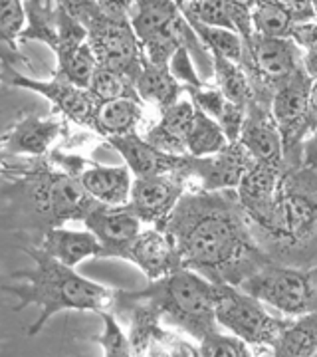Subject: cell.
<instances>
[{
	"instance_id": "9c48e42d",
	"label": "cell",
	"mask_w": 317,
	"mask_h": 357,
	"mask_svg": "<svg viewBox=\"0 0 317 357\" xmlns=\"http://www.w3.org/2000/svg\"><path fill=\"white\" fill-rule=\"evenodd\" d=\"M32 191L38 208L50 218L54 227L68 218L84 220L89 211L100 204L74 175L60 171L40 173L38 178L32 183Z\"/></svg>"
},
{
	"instance_id": "30bf717a",
	"label": "cell",
	"mask_w": 317,
	"mask_h": 357,
	"mask_svg": "<svg viewBox=\"0 0 317 357\" xmlns=\"http://www.w3.org/2000/svg\"><path fill=\"white\" fill-rule=\"evenodd\" d=\"M189 171H175L153 177H135L129 206L147 225L165 227L185 195Z\"/></svg>"
},
{
	"instance_id": "8992f818",
	"label": "cell",
	"mask_w": 317,
	"mask_h": 357,
	"mask_svg": "<svg viewBox=\"0 0 317 357\" xmlns=\"http://www.w3.org/2000/svg\"><path fill=\"white\" fill-rule=\"evenodd\" d=\"M2 76H4V82L10 86L32 89L40 96H44L46 100L54 103V107L60 114L65 115L68 119H72L77 126L100 131V121H98L100 102L91 96L88 88H82V86H77V84L58 76V74H54V77L48 82L32 79V77L18 74L13 64H8V62H4V66H2Z\"/></svg>"
},
{
	"instance_id": "ffe728a7",
	"label": "cell",
	"mask_w": 317,
	"mask_h": 357,
	"mask_svg": "<svg viewBox=\"0 0 317 357\" xmlns=\"http://www.w3.org/2000/svg\"><path fill=\"white\" fill-rule=\"evenodd\" d=\"M194 103L192 100H178L165 112H161V121L147 131L145 139L153 143L157 149L173 155H189L185 137L189 133L194 119Z\"/></svg>"
},
{
	"instance_id": "44dd1931",
	"label": "cell",
	"mask_w": 317,
	"mask_h": 357,
	"mask_svg": "<svg viewBox=\"0 0 317 357\" xmlns=\"http://www.w3.org/2000/svg\"><path fill=\"white\" fill-rule=\"evenodd\" d=\"M185 93H189L192 103L208 114L212 119L220 123L222 131L226 133L230 141L240 139L244 119H246V107L229 100L216 86H185Z\"/></svg>"
},
{
	"instance_id": "d590c367",
	"label": "cell",
	"mask_w": 317,
	"mask_h": 357,
	"mask_svg": "<svg viewBox=\"0 0 317 357\" xmlns=\"http://www.w3.org/2000/svg\"><path fill=\"white\" fill-rule=\"evenodd\" d=\"M248 342L234 333H222V330L206 335L199 342V354L206 357H250Z\"/></svg>"
},
{
	"instance_id": "e0dca14e",
	"label": "cell",
	"mask_w": 317,
	"mask_h": 357,
	"mask_svg": "<svg viewBox=\"0 0 317 357\" xmlns=\"http://www.w3.org/2000/svg\"><path fill=\"white\" fill-rule=\"evenodd\" d=\"M84 225L102 243V256H114V258L143 230L141 229L143 220L129 206V203L119 206L95 204L84 218Z\"/></svg>"
},
{
	"instance_id": "cb8c5ba5",
	"label": "cell",
	"mask_w": 317,
	"mask_h": 357,
	"mask_svg": "<svg viewBox=\"0 0 317 357\" xmlns=\"http://www.w3.org/2000/svg\"><path fill=\"white\" fill-rule=\"evenodd\" d=\"M137 93L143 102H149L159 107V112H165L173 103L180 100V93H185V84H180L173 76L169 66L153 64L151 60H143L139 79H137Z\"/></svg>"
},
{
	"instance_id": "d6986e66",
	"label": "cell",
	"mask_w": 317,
	"mask_h": 357,
	"mask_svg": "<svg viewBox=\"0 0 317 357\" xmlns=\"http://www.w3.org/2000/svg\"><path fill=\"white\" fill-rule=\"evenodd\" d=\"M63 123L54 117L42 115H24L13 128L6 129L2 137L4 153L32 155L42 157L50 145L60 137Z\"/></svg>"
},
{
	"instance_id": "74e56055",
	"label": "cell",
	"mask_w": 317,
	"mask_h": 357,
	"mask_svg": "<svg viewBox=\"0 0 317 357\" xmlns=\"http://www.w3.org/2000/svg\"><path fill=\"white\" fill-rule=\"evenodd\" d=\"M292 40L305 50L304 70L311 79H317V22H295L292 30Z\"/></svg>"
},
{
	"instance_id": "bcb514c9",
	"label": "cell",
	"mask_w": 317,
	"mask_h": 357,
	"mask_svg": "<svg viewBox=\"0 0 317 357\" xmlns=\"http://www.w3.org/2000/svg\"><path fill=\"white\" fill-rule=\"evenodd\" d=\"M314 8H316V16H317V0H314Z\"/></svg>"
},
{
	"instance_id": "7bdbcfd3",
	"label": "cell",
	"mask_w": 317,
	"mask_h": 357,
	"mask_svg": "<svg viewBox=\"0 0 317 357\" xmlns=\"http://www.w3.org/2000/svg\"><path fill=\"white\" fill-rule=\"evenodd\" d=\"M304 159H305V165L311 167V169H317V128L314 129L311 139L305 143Z\"/></svg>"
},
{
	"instance_id": "6da1fadb",
	"label": "cell",
	"mask_w": 317,
	"mask_h": 357,
	"mask_svg": "<svg viewBox=\"0 0 317 357\" xmlns=\"http://www.w3.org/2000/svg\"><path fill=\"white\" fill-rule=\"evenodd\" d=\"M240 203L222 197L180 199L163 229L173 236L185 268L215 274L244 256L248 232L242 222Z\"/></svg>"
},
{
	"instance_id": "7dc6e473",
	"label": "cell",
	"mask_w": 317,
	"mask_h": 357,
	"mask_svg": "<svg viewBox=\"0 0 317 357\" xmlns=\"http://www.w3.org/2000/svg\"><path fill=\"white\" fill-rule=\"evenodd\" d=\"M180 2H187V0H178V4H180Z\"/></svg>"
},
{
	"instance_id": "c3c4849f",
	"label": "cell",
	"mask_w": 317,
	"mask_h": 357,
	"mask_svg": "<svg viewBox=\"0 0 317 357\" xmlns=\"http://www.w3.org/2000/svg\"><path fill=\"white\" fill-rule=\"evenodd\" d=\"M177 2H178V0H177Z\"/></svg>"
},
{
	"instance_id": "603a6c76",
	"label": "cell",
	"mask_w": 317,
	"mask_h": 357,
	"mask_svg": "<svg viewBox=\"0 0 317 357\" xmlns=\"http://www.w3.org/2000/svg\"><path fill=\"white\" fill-rule=\"evenodd\" d=\"M183 18L177 0H137L129 13V22L141 44L177 26Z\"/></svg>"
},
{
	"instance_id": "8d00e7d4",
	"label": "cell",
	"mask_w": 317,
	"mask_h": 357,
	"mask_svg": "<svg viewBox=\"0 0 317 357\" xmlns=\"http://www.w3.org/2000/svg\"><path fill=\"white\" fill-rule=\"evenodd\" d=\"M103 319V332L93 337L95 344L103 347V356L105 357H129L131 356V342L127 337L121 326L117 324L114 314H109L107 310L98 312Z\"/></svg>"
},
{
	"instance_id": "52a82bcc",
	"label": "cell",
	"mask_w": 317,
	"mask_h": 357,
	"mask_svg": "<svg viewBox=\"0 0 317 357\" xmlns=\"http://www.w3.org/2000/svg\"><path fill=\"white\" fill-rule=\"evenodd\" d=\"M242 290L292 316H302L316 307L311 276L300 270L266 268L242 282Z\"/></svg>"
},
{
	"instance_id": "b9f144b4",
	"label": "cell",
	"mask_w": 317,
	"mask_h": 357,
	"mask_svg": "<svg viewBox=\"0 0 317 357\" xmlns=\"http://www.w3.org/2000/svg\"><path fill=\"white\" fill-rule=\"evenodd\" d=\"M102 10L107 16H114V18H129L131 8L135 6L137 0H98Z\"/></svg>"
},
{
	"instance_id": "1f68e13d",
	"label": "cell",
	"mask_w": 317,
	"mask_h": 357,
	"mask_svg": "<svg viewBox=\"0 0 317 357\" xmlns=\"http://www.w3.org/2000/svg\"><path fill=\"white\" fill-rule=\"evenodd\" d=\"M178 6L187 20L236 32L232 24V0H187Z\"/></svg>"
},
{
	"instance_id": "8fae6325",
	"label": "cell",
	"mask_w": 317,
	"mask_h": 357,
	"mask_svg": "<svg viewBox=\"0 0 317 357\" xmlns=\"http://www.w3.org/2000/svg\"><path fill=\"white\" fill-rule=\"evenodd\" d=\"M115 258H123L139 266L149 280H159L167 274L183 268V260L173 236L161 227L141 230L127 243Z\"/></svg>"
},
{
	"instance_id": "83f0119b",
	"label": "cell",
	"mask_w": 317,
	"mask_h": 357,
	"mask_svg": "<svg viewBox=\"0 0 317 357\" xmlns=\"http://www.w3.org/2000/svg\"><path fill=\"white\" fill-rule=\"evenodd\" d=\"M215 62V86L229 100L238 103L242 107H248L250 103L256 102V89L248 72L244 70L240 62H234L226 56L220 54H210Z\"/></svg>"
},
{
	"instance_id": "277c9868",
	"label": "cell",
	"mask_w": 317,
	"mask_h": 357,
	"mask_svg": "<svg viewBox=\"0 0 317 357\" xmlns=\"http://www.w3.org/2000/svg\"><path fill=\"white\" fill-rule=\"evenodd\" d=\"M216 319L230 333L242 337L250 345L272 347L279 332L288 321L272 318L252 294L234 290L232 286L220 282V296L216 304Z\"/></svg>"
},
{
	"instance_id": "7402d4cb",
	"label": "cell",
	"mask_w": 317,
	"mask_h": 357,
	"mask_svg": "<svg viewBox=\"0 0 317 357\" xmlns=\"http://www.w3.org/2000/svg\"><path fill=\"white\" fill-rule=\"evenodd\" d=\"M40 248L68 266H77L82 260H86L89 256H102L103 252L102 243L95 238L93 232L89 230L76 232V230H65L60 227L48 229Z\"/></svg>"
},
{
	"instance_id": "836d02e7",
	"label": "cell",
	"mask_w": 317,
	"mask_h": 357,
	"mask_svg": "<svg viewBox=\"0 0 317 357\" xmlns=\"http://www.w3.org/2000/svg\"><path fill=\"white\" fill-rule=\"evenodd\" d=\"M254 32L268 38H292V16L270 0H262L252 10Z\"/></svg>"
},
{
	"instance_id": "2e32d148",
	"label": "cell",
	"mask_w": 317,
	"mask_h": 357,
	"mask_svg": "<svg viewBox=\"0 0 317 357\" xmlns=\"http://www.w3.org/2000/svg\"><path fill=\"white\" fill-rule=\"evenodd\" d=\"M109 145L123 157L133 177H153L175 171H189L190 155H173L157 149L153 143L135 133L109 137Z\"/></svg>"
},
{
	"instance_id": "f35d334b",
	"label": "cell",
	"mask_w": 317,
	"mask_h": 357,
	"mask_svg": "<svg viewBox=\"0 0 317 357\" xmlns=\"http://www.w3.org/2000/svg\"><path fill=\"white\" fill-rule=\"evenodd\" d=\"M187 44L189 42H185L177 52H175V56L171 58V72H173V76L177 77L180 84H185V86H201L204 84L201 77L196 76V72H194V68L190 64V56H189V48H187Z\"/></svg>"
},
{
	"instance_id": "ab89813d",
	"label": "cell",
	"mask_w": 317,
	"mask_h": 357,
	"mask_svg": "<svg viewBox=\"0 0 317 357\" xmlns=\"http://www.w3.org/2000/svg\"><path fill=\"white\" fill-rule=\"evenodd\" d=\"M76 20L89 28L103 14L98 0H58Z\"/></svg>"
},
{
	"instance_id": "9a60e30c",
	"label": "cell",
	"mask_w": 317,
	"mask_h": 357,
	"mask_svg": "<svg viewBox=\"0 0 317 357\" xmlns=\"http://www.w3.org/2000/svg\"><path fill=\"white\" fill-rule=\"evenodd\" d=\"M279 169L254 161L248 173L238 185V203L246 217H250L260 227L276 232V187Z\"/></svg>"
},
{
	"instance_id": "4dcf8cb0",
	"label": "cell",
	"mask_w": 317,
	"mask_h": 357,
	"mask_svg": "<svg viewBox=\"0 0 317 357\" xmlns=\"http://www.w3.org/2000/svg\"><path fill=\"white\" fill-rule=\"evenodd\" d=\"M187 22L192 28L194 36L203 42L210 54H220V56H226V58L234 60V62H242L246 44H244V40H242L238 32H232V30H226V28L203 24V22H196V20H187Z\"/></svg>"
},
{
	"instance_id": "f1b7e54d",
	"label": "cell",
	"mask_w": 317,
	"mask_h": 357,
	"mask_svg": "<svg viewBox=\"0 0 317 357\" xmlns=\"http://www.w3.org/2000/svg\"><path fill=\"white\" fill-rule=\"evenodd\" d=\"M229 143L230 139L226 137V133L222 131L220 123L208 114H204L203 109L196 107L192 126H190L189 133L185 137V145H187L189 155H192V157L215 155L218 151H222Z\"/></svg>"
},
{
	"instance_id": "ac0fdd59",
	"label": "cell",
	"mask_w": 317,
	"mask_h": 357,
	"mask_svg": "<svg viewBox=\"0 0 317 357\" xmlns=\"http://www.w3.org/2000/svg\"><path fill=\"white\" fill-rule=\"evenodd\" d=\"M250 151L254 161L281 169L284 165V139L272 112L252 102L246 107V119L238 139Z\"/></svg>"
},
{
	"instance_id": "60d3db41",
	"label": "cell",
	"mask_w": 317,
	"mask_h": 357,
	"mask_svg": "<svg viewBox=\"0 0 317 357\" xmlns=\"http://www.w3.org/2000/svg\"><path fill=\"white\" fill-rule=\"evenodd\" d=\"M281 10L292 16L293 22H309L316 18V8H314V0H270Z\"/></svg>"
},
{
	"instance_id": "4fadbf2b",
	"label": "cell",
	"mask_w": 317,
	"mask_h": 357,
	"mask_svg": "<svg viewBox=\"0 0 317 357\" xmlns=\"http://www.w3.org/2000/svg\"><path fill=\"white\" fill-rule=\"evenodd\" d=\"M60 161L68 169V173L74 175L98 203L109 204V206L129 203L135 177L127 165L105 167L88 163L86 169H82L84 165L82 157H63Z\"/></svg>"
},
{
	"instance_id": "e575fe53",
	"label": "cell",
	"mask_w": 317,
	"mask_h": 357,
	"mask_svg": "<svg viewBox=\"0 0 317 357\" xmlns=\"http://www.w3.org/2000/svg\"><path fill=\"white\" fill-rule=\"evenodd\" d=\"M98 70V58L91 50L89 42L82 44L76 50L68 52L63 56H58V76L65 77L70 82H74L82 88H88L93 72Z\"/></svg>"
},
{
	"instance_id": "5b68a950",
	"label": "cell",
	"mask_w": 317,
	"mask_h": 357,
	"mask_svg": "<svg viewBox=\"0 0 317 357\" xmlns=\"http://www.w3.org/2000/svg\"><path fill=\"white\" fill-rule=\"evenodd\" d=\"M88 32V42L98 58V66L111 68L133 79L137 86L145 50L129 18H114L103 13L89 26Z\"/></svg>"
},
{
	"instance_id": "484cf974",
	"label": "cell",
	"mask_w": 317,
	"mask_h": 357,
	"mask_svg": "<svg viewBox=\"0 0 317 357\" xmlns=\"http://www.w3.org/2000/svg\"><path fill=\"white\" fill-rule=\"evenodd\" d=\"M143 119V100L133 96H123L111 102H105L100 105V135L103 137H117L135 133L137 126Z\"/></svg>"
},
{
	"instance_id": "3957f363",
	"label": "cell",
	"mask_w": 317,
	"mask_h": 357,
	"mask_svg": "<svg viewBox=\"0 0 317 357\" xmlns=\"http://www.w3.org/2000/svg\"><path fill=\"white\" fill-rule=\"evenodd\" d=\"M157 307L161 318L203 342L206 335L224 330L216 319L220 282H210L189 268H178L141 292H127Z\"/></svg>"
},
{
	"instance_id": "d6a6232c",
	"label": "cell",
	"mask_w": 317,
	"mask_h": 357,
	"mask_svg": "<svg viewBox=\"0 0 317 357\" xmlns=\"http://www.w3.org/2000/svg\"><path fill=\"white\" fill-rule=\"evenodd\" d=\"M88 89L91 91V96L100 102V105L117 100V98H123V96L141 98L133 79H129L111 68H103V66H98V70L93 72Z\"/></svg>"
},
{
	"instance_id": "7c38bea8",
	"label": "cell",
	"mask_w": 317,
	"mask_h": 357,
	"mask_svg": "<svg viewBox=\"0 0 317 357\" xmlns=\"http://www.w3.org/2000/svg\"><path fill=\"white\" fill-rule=\"evenodd\" d=\"M254 165V157L240 141H230L229 145L215 155L192 157L190 155L189 175L203 181V191H232L238 189L240 181Z\"/></svg>"
},
{
	"instance_id": "f6af8a7d",
	"label": "cell",
	"mask_w": 317,
	"mask_h": 357,
	"mask_svg": "<svg viewBox=\"0 0 317 357\" xmlns=\"http://www.w3.org/2000/svg\"><path fill=\"white\" fill-rule=\"evenodd\" d=\"M232 2H236L238 6H244V8H248V10H254L262 0H232Z\"/></svg>"
},
{
	"instance_id": "f546056e",
	"label": "cell",
	"mask_w": 317,
	"mask_h": 357,
	"mask_svg": "<svg viewBox=\"0 0 317 357\" xmlns=\"http://www.w3.org/2000/svg\"><path fill=\"white\" fill-rule=\"evenodd\" d=\"M24 0H0V36H2V58L13 64L22 56L16 50V40L24 32L26 24ZM24 60V58H22Z\"/></svg>"
},
{
	"instance_id": "5bb4252c",
	"label": "cell",
	"mask_w": 317,
	"mask_h": 357,
	"mask_svg": "<svg viewBox=\"0 0 317 357\" xmlns=\"http://www.w3.org/2000/svg\"><path fill=\"white\" fill-rule=\"evenodd\" d=\"M297 44L292 38H268L254 32L252 44L244 50L240 64L248 76L262 77V82L281 84L297 70Z\"/></svg>"
},
{
	"instance_id": "7a4b0ae2",
	"label": "cell",
	"mask_w": 317,
	"mask_h": 357,
	"mask_svg": "<svg viewBox=\"0 0 317 357\" xmlns=\"http://www.w3.org/2000/svg\"><path fill=\"white\" fill-rule=\"evenodd\" d=\"M24 252L36 262L34 268H22L13 274L14 280H24L22 286H4V292L14 294L20 304L14 310H22L30 304L42 307L40 318L28 328L30 335H38L48 319L63 310H88L102 312L114 310L119 292L102 284L79 276L74 266H68L44 252L40 246L24 248Z\"/></svg>"
},
{
	"instance_id": "4316f807",
	"label": "cell",
	"mask_w": 317,
	"mask_h": 357,
	"mask_svg": "<svg viewBox=\"0 0 317 357\" xmlns=\"http://www.w3.org/2000/svg\"><path fill=\"white\" fill-rule=\"evenodd\" d=\"M279 357H305L317 354V310L304 314L297 321H288L272 345Z\"/></svg>"
},
{
	"instance_id": "d4e9b609",
	"label": "cell",
	"mask_w": 317,
	"mask_h": 357,
	"mask_svg": "<svg viewBox=\"0 0 317 357\" xmlns=\"http://www.w3.org/2000/svg\"><path fill=\"white\" fill-rule=\"evenodd\" d=\"M317 203L304 192H281L276 201V232L300 236L316 225Z\"/></svg>"
},
{
	"instance_id": "ee69618b",
	"label": "cell",
	"mask_w": 317,
	"mask_h": 357,
	"mask_svg": "<svg viewBox=\"0 0 317 357\" xmlns=\"http://www.w3.org/2000/svg\"><path fill=\"white\" fill-rule=\"evenodd\" d=\"M317 128V79L309 88V129Z\"/></svg>"
},
{
	"instance_id": "ba28073f",
	"label": "cell",
	"mask_w": 317,
	"mask_h": 357,
	"mask_svg": "<svg viewBox=\"0 0 317 357\" xmlns=\"http://www.w3.org/2000/svg\"><path fill=\"white\" fill-rule=\"evenodd\" d=\"M309 79L307 72L297 68L274 93L272 115L284 139V157L297 153L300 141L309 129Z\"/></svg>"
}]
</instances>
